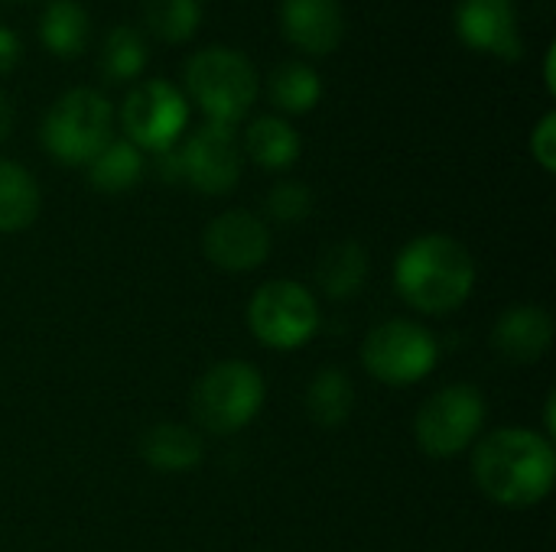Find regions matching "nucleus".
<instances>
[{"instance_id":"nucleus-1","label":"nucleus","mask_w":556,"mask_h":552,"mask_svg":"<svg viewBox=\"0 0 556 552\" xmlns=\"http://www.w3.org/2000/svg\"><path fill=\"white\" fill-rule=\"evenodd\" d=\"M472 475L489 501L502 508H534L554 488V446L534 429H495L476 446Z\"/></svg>"},{"instance_id":"nucleus-2","label":"nucleus","mask_w":556,"mask_h":552,"mask_svg":"<svg viewBox=\"0 0 556 552\" xmlns=\"http://www.w3.org/2000/svg\"><path fill=\"white\" fill-rule=\"evenodd\" d=\"M394 286L410 309L446 316L472 296L476 260L450 234H420L397 254Z\"/></svg>"},{"instance_id":"nucleus-3","label":"nucleus","mask_w":556,"mask_h":552,"mask_svg":"<svg viewBox=\"0 0 556 552\" xmlns=\"http://www.w3.org/2000/svg\"><path fill=\"white\" fill-rule=\"evenodd\" d=\"M186 88L208 120L235 127L257 98V72L244 52L208 46L186 62Z\"/></svg>"},{"instance_id":"nucleus-4","label":"nucleus","mask_w":556,"mask_h":552,"mask_svg":"<svg viewBox=\"0 0 556 552\" xmlns=\"http://www.w3.org/2000/svg\"><path fill=\"white\" fill-rule=\"evenodd\" d=\"M114 111L91 88L65 91L42 117V146L68 166H88L111 143Z\"/></svg>"},{"instance_id":"nucleus-5","label":"nucleus","mask_w":556,"mask_h":552,"mask_svg":"<svg viewBox=\"0 0 556 552\" xmlns=\"http://www.w3.org/2000/svg\"><path fill=\"white\" fill-rule=\"evenodd\" d=\"M189 407L202 429L215 436H231L261 413L264 377L248 361H222L199 377Z\"/></svg>"},{"instance_id":"nucleus-6","label":"nucleus","mask_w":556,"mask_h":552,"mask_svg":"<svg viewBox=\"0 0 556 552\" xmlns=\"http://www.w3.org/2000/svg\"><path fill=\"white\" fill-rule=\"evenodd\" d=\"M248 325L261 345L293 351L319 332V303L303 283L270 280L251 296Z\"/></svg>"},{"instance_id":"nucleus-7","label":"nucleus","mask_w":556,"mask_h":552,"mask_svg":"<svg viewBox=\"0 0 556 552\" xmlns=\"http://www.w3.org/2000/svg\"><path fill=\"white\" fill-rule=\"evenodd\" d=\"M362 361L371 377H378L388 387H410L424 381L437 361L440 345L433 332H427L420 322L410 319H391L368 332L362 345Z\"/></svg>"},{"instance_id":"nucleus-8","label":"nucleus","mask_w":556,"mask_h":552,"mask_svg":"<svg viewBox=\"0 0 556 552\" xmlns=\"http://www.w3.org/2000/svg\"><path fill=\"white\" fill-rule=\"evenodd\" d=\"M485 397L472 384H453L433 394L414 423L417 446L433 459L463 455L485 426Z\"/></svg>"},{"instance_id":"nucleus-9","label":"nucleus","mask_w":556,"mask_h":552,"mask_svg":"<svg viewBox=\"0 0 556 552\" xmlns=\"http://www.w3.org/2000/svg\"><path fill=\"white\" fill-rule=\"evenodd\" d=\"M121 120H124L127 140L137 150L143 146L153 153H166L179 143V137L186 130L189 101L173 81L147 78L124 98Z\"/></svg>"},{"instance_id":"nucleus-10","label":"nucleus","mask_w":556,"mask_h":552,"mask_svg":"<svg viewBox=\"0 0 556 552\" xmlns=\"http://www.w3.org/2000/svg\"><path fill=\"white\" fill-rule=\"evenodd\" d=\"M182 179L192 182L205 195H225L235 189L241 176V146L235 137V127L205 120L182 146Z\"/></svg>"},{"instance_id":"nucleus-11","label":"nucleus","mask_w":556,"mask_h":552,"mask_svg":"<svg viewBox=\"0 0 556 552\" xmlns=\"http://www.w3.org/2000/svg\"><path fill=\"white\" fill-rule=\"evenodd\" d=\"M202 251L218 270L248 273L267 260L270 228L254 211L231 208V211H222L218 218L208 221V228L202 234Z\"/></svg>"},{"instance_id":"nucleus-12","label":"nucleus","mask_w":556,"mask_h":552,"mask_svg":"<svg viewBox=\"0 0 556 552\" xmlns=\"http://www.w3.org/2000/svg\"><path fill=\"white\" fill-rule=\"evenodd\" d=\"M456 33L466 46L508 62L521 59L525 52L515 0H459Z\"/></svg>"},{"instance_id":"nucleus-13","label":"nucleus","mask_w":556,"mask_h":552,"mask_svg":"<svg viewBox=\"0 0 556 552\" xmlns=\"http://www.w3.org/2000/svg\"><path fill=\"white\" fill-rule=\"evenodd\" d=\"M554 319L544 306H515L492 329V348L511 364H534L551 351Z\"/></svg>"},{"instance_id":"nucleus-14","label":"nucleus","mask_w":556,"mask_h":552,"mask_svg":"<svg viewBox=\"0 0 556 552\" xmlns=\"http://www.w3.org/2000/svg\"><path fill=\"white\" fill-rule=\"evenodd\" d=\"M280 26L287 39L313 55H326L342 42L345 16L339 0H283Z\"/></svg>"},{"instance_id":"nucleus-15","label":"nucleus","mask_w":556,"mask_h":552,"mask_svg":"<svg viewBox=\"0 0 556 552\" xmlns=\"http://www.w3.org/2000/svg\"><path fill=\"white\" fill-rule=\"evenodd\" d=\"M205 446L195 429L179 423H156L140 436V459L156 472H192L202 465Z\"/></svg>"},{"instance_id":"nucleus-16","label":"nucleus","mask_w":556,"mask_h":552,"mask_svg":"<svg viewBox=\"0 0 556 552\" xmlns=\"http://www.w3.org/2000/svg\"><path fill=\"white\" fill-rule=\"evenodd\" d=\"M42 195L29 169L13 159H0V234L26 231L39 215Z\"/></svg>"},{"instance_id":"nucleus-17","label":"nucleus","mask_w":556,"mask_h":552,"mask_svg":"<svg viewBox=\"0 0 556 552\" xmlns=\"http://www.w3.org/2000/svg\"><path fill=\"white\" fill-rule=\"evenodd\" d=\"M368 280V254L358 241L332 244L316 267V283L329 299H352Z\"/></svg>"},{"instance_id":"nucleus-18","label":"nucleus","mask_w":556,"mask_h":552,"mask_svg":"<svg viewBox=\"0 0 556 552\" xmlns=\"http://www.w3.org/2000/svg\"><path fill=\"white\" fill-rule=\"evenodd\" d=\"M248 156L264 169H287L300 156V133L283 117H257L244 130Z\"/></svg>"},{"instance_id":"nucleus-19","label":"nucleus","mask_w":556,"mask_h":552,"mask_svg":"<svg viewBox=\"0 0 556 552\" xmlns=\"http://www.w3.org/2000/svg\"><path fill=\"white\" fill-rule=\"evenodd\" d=\"M88 13L78 0H49L39 16V39L55 55H78L88 42Z\"/></svg>"},{"instance_id":"nucleus-20","label":"nucleus","mask_w":556,"mask_h":552,"mask_svg":"<svg viewBox=\"0 0 556 552\" xmlns=\"http://www.w3.org/2000/svg\"><path fill=\"white\" fill-rule=\"evenodd\" d=\"M355 407V387L339 368L319 371L306 387V413L316 426L336 429L352 416Z\"/></svg>"},{"instance_id":"nucleus-21","label":"nucleus","mask_w":556,"mask_h":552,"mask_svg":"<svg viewBox=\"0 0 556 552\" xmlns=\"http://www.w3.org/2000/svg\"><path fill=\"white\" fill-rule=\"evenodd\" d=\"M143 176V153L130 140H111L91 163H88V182L98 192H127Z\"/></svg>"},{"instance_id":"nucleus-22","label":"nucleus","mask_w":556,"mask_h":552,"mask_svg":"<svg viewBox=\"0 0 556 552\" xmlns=\"http://www.w3.org/2000/svg\"><path fill=\"white\" fill-rule=\"evenodd\" d=\"M270 98L290 114L313 111L323 98V78L306 62H283L270 75Z\"/></svg>"},{"instance_id":"nucleus-23","label":"nucleus","mask_w":556,"mask_h":552,"mask_svg":"<svg viewBox=\"0 0 556 552\" xmlns=\"http://www.w3.org/2000/svg\"><path fill=\"white\" fill-rule=\"evenodd\" d=\"M147 42L134 26H114L101 46V72L108 81L137 78L147 65Z\"/></svg>"},{"instance_id":"nucleus-24","label":"nucleus","mask_w":556,"mask_h":552,"mask_svg":"<svg viewBox=\"0 0 556 552\" xmlns=\"http://www.w3.org/2000/svg\"><path fill=\"white\" fill-rule=\"evenodd\" d=\"M143 23L166 42L189 39L202 23V0H143Z\"/></svg>"},{"instance_id":"nucleus-25","label":"nucleus","mask_w":556,"mask_h":552,"mask_svg":"<svg viewBox=\"0 0 556 552\" xmlns=\"http://www.w3.org/2000/svg\"><path fill=\"white\" fill-rule=\"evenodd\" d=\"M267 211L283 224H296L313 211V192L303 182H277L267 195Z\"/></svg>"},{"instance_id":"nucleus-26","label":"nucleus","mask_w":556,"mask_h":552,"mask_svg":"<svg viewBox=\"0 0 556 552\" xmlns=\"http://www.w3.org/2000/svg\"><path fill=\"white\" fill-rule=\"evenodd\" d=\"M531 153H534V159L547 169V172H554L556 169V114H544L541 117V124L534 127V133H531Z\"/></svg>"},{"instance_id":"nucleus-27","label":"nucleus","mask_w":556,"mask_h":552,"mask_svg":"<svg viewBox=\"0 0 556 552\" xmlns=\"http://www.w3.org/2000/svg\"><path fill=\"white\" fill-rule=\"evenodd\" d=\"M20 55H23L20 36L10 26H0V75L3 72H13V65L20 62Z\"/></svg>"},{"instance_id":"nucleus-28","label":"nucleus","mask_w":556,"mask_h":552,"mask_svg":"<svg viewBox=\"0 0 556 552\" xmlns=\"http://www.w3.org/2000/svg\"><path fill=\"white\" fill-rule=\"evenodd\" d=\"M10 130H13V101L0 91V140H7Z\"/></svg>"},{"instance_id":"nucleus-29","label":"nucleus","mask_w":556,"mask_h":552,"mask_svg":"<svg viewBox=\"0 0 556 552\" xmlns=\"http://www.w3.org/2000/svg\"><path fill=\"white\" fill-rule=\"evenodd\" d=\"M556 49L554 46H551V49H547V55H544V78H547V88H551V91H556Z\"/></svg>"}]
</instances>
